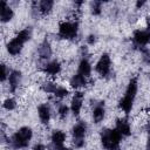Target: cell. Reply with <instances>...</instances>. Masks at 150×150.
Here are the masks:
<instances>
[{
	"label": "cell",
	"instance_id": "1",
	"mask_svg": "<svg viewBox=\"0 0 150 150\" xmlns=\"http://www.w3.org/2000/svg\"><path fill=\"white\" fill-rule=\"evenodd\" d=\"M121 138L122 135L116 129H104L101 132V142L107 150H120Z\"/></svg>",
	"mask_w": 150,
	"mask_h": 150
},
{
	"label": "cell",
	"instance_id": "2",
	"mask_svg": "<svg viewBox=\"0 0 150 150\" xmlns=\"http://www.w3.org/2000/svg\"><path fill=\"white\" fill-rule=\"evenodd\" d=\"M136 93H137V80L136 79H131L130 82H129V84H128V88H127V91H125L124 97L120 101V108L125 114H129L131 111V108H132V103H134V98L136 96Z\"/></svg>",
	"mask_w": 150,
	"mask_h": 150
},
{
	"label": "cell",
	"instance_id": "3",
	"mask_svg": "<svg viewBox=\"0 0 150 150\" xmlns=\"http://www.w3.org/2000/svg\"><path fill=\"white\" fill-rule=\"evenodd\" d=\"M32 129L28 127H23L21 129H19L12 137L11 139V144L14 149H22L26 148L32 138Z\"/></svg>",
	"mask_w": 150,
	"mask_h": 150
},
{
	"label": "cell",
	"instance_id": "4",
	"mask_svg": "<svg viewBox=\"0 0 150 150\" xmlns=\"http://www.w3.org/2000/svg\"><path fill=\"white\" fill-rule=\"evenodd\" d=\"M87 131V125L84 122H79L73 128V143L75 148H81L84 145V136Z\"/></svg>",
	"mask_w": 150,
	"mask_h": 150
},
{
	"label": "cell",
	"instance_id": "5",
	"mask_svg": "<svg viewBox=\"0 0 150 150\" xmlns=\"http://www.w3.org/2000/svg\"><path fill=\"white\" fill-rule=\"evenodd\" d=\"M59 35L62 39H74L77 35V22H62L59 26Z\"/></svg>",
	"mask_w": 150,
	"mask_h": 150
},
{
	"label": "cell",
	"instance_id": "6",
	"mask_svg": "<svg viewBox=\"0 0 150 150\" xmlns=\"http://www.w3.org/2000/svg\"><path fill=\"white\" fill-rule=\"evenodd\" d=\"M110 66H111V61H110V56L108 54H103L101 56V59L98 60V62L96 63V71L101 75V76H108L110 73Z\"/></svg>",
	"mask_w": 150,
	"mask_h": 150
},
{
	"label": "cell",
	"instance_id": "7",
	"mask_svg": "<svg viewBox=\"0 0 150 150\" xmlns=\"http://www.w3.org/2000/svg\"><path fill=\"white\" fill-rule=\"evenodd\" d=\"M134 43L137 47H144L150 42V30H135L134 33Z\"/></svg>",
	"mask_w": 150,
	"mask_h": 150
},
{
	"label": "cell",
	"instance_id": "8",
	"mask_svg": "<svg viewBox=\"0 0 150 150\" xmlns=\"http://www.w3.org/2000/svg\"><path fill=\"white\" fill-rule=\"evenodd\" d=\"M66 141V134L61 130H55L52 134V145L54 150H63V143Z\"/></svg>",
	"mask_w": 150,
	"mask_h": 150
},
{
	"label": "cell",
	"instance_id": "9",
	"mask_svg": "<svg viewBox=\"0 0 150 150\" xmlns=\"http://www.w3.org/2000/svg\"><path fill=\"white\" fill-rule=\"evenodd\" d=\"M25 42H22L19 38H14L13 40H11L8 43H7V50L11 55H18L21 49H22V46H23Z\"/></svg>",
	"mask_w": 150,
	"mask_h": 150
},
{
	"label": "cell",
	"instance_id": "10",
	"mask_svg": "<svg viewBox=\"0 0 150 150\" xmlns=\"http://www.w3.org/2000/svg\"><path fill=\"white\" fill-rule=\"evenodd\" d=\"M21 81V73L19 70H13L9 76H8V82H9V91L14 93L16 90V88L19 87Z\"/></svg>",
	"mask_w": 150,
	"mask_h": 150
},
{
	"label": "cell",
	"instance_id": "11",
	"mask_svg": "<svg viewBox=\"0 0 150 150\" xmlns=\"http://www.w3.org/2000/svg\"><path fill=\"white\" fill-rule=\"evenodd\" d=\"M82 101H83V94L81 91H77L75 93L73 100H71V111L75 116H77L80 114V110H81V107H82Z\"/></svg>",
	"mask_w": 150,
	"mask_h": 150
},
{
	"label": "cell",
	"instance_id": "12",
	"mask_svg": "<svg viewBox=\"0 0 150 150\" xmlns=\"http://www.w3.org/2000/svg\"><path fill=\"white\" fill-rule=\"evenodd\" d=\"M38 114H39V117L41 120V122L43 124H47L50 120V109H49V105L48 104H41L39 105L38 108Z\"/></svg>",
	"mask_w": 150,
	"mask_h": 150
},
{
	"label": "cell",
	"instance_id": "13",
	"mask_svg": "<svg viewBox=\"0 0 150 150\" xmlns=\"http://www.w3.org/2000/svg\"><path fill=\"white\" fill-rule=\"evenodd\" d=\"M13 15H14L13 9L9 6H7L6 1H1V12H0L1 21L2 22H7L13 18Z\"/></svg>",
	"mask_w": 150,
	"mask_h": 150
},
{
	"label": "cell",
	"instance_id": "14",
	"mask_svg": "<svg viewBox=\"0 0 150 150\" xmlns=\"http://www.w3.org/2000/svg\"><path fill=\"white\" fill-rule=\"evenodd\" d=\"M116 130L122 135V136H129L131 134L130 124L125 120H118L116 122Z\"/></svg>",
	"mask_w": 150,
	"mask_h": 150
},
{
	"label": "cell",
	"instance_id": "15",
	"mask_svg": "<svg viewBox=\"0 0 150 150\" xmlns=\"http://www.w3.org/2000/svg\"><path fill=\"white\" fill-rule=\"evenodd\" d=\"M104 117V103L100 102L93 110V118L95 123H100Z\"/></svg>",
	"mask_w": 150,
	"mask_h": 150
},
{
	"label": "cell",
	"instance_id": "16",
	"mask_svg": "<svg viewBox=\"0 0 150 150\" xmlns=\"http://www.w3.org/2000/svg\"><path fill=\"white\" fill-rule=\"evenodd\" d=\"M39 55L41 59H49L52 55V48L47 40H45L39 47Z\"/></svg>",
	"mask_w": 150,
	"mask_h": 150
},
{
	"label": "cell",
	"instance_id": "17",
	"mask_svg": "<svg viewBox=\"0 0 150 150\" xmlns=\"http://www.w3.org/2000/svg\"><path fill=\"white\" fill-rule=\"evenodd\" d=\"M91 73V67H90V63L87 59H82L80 64H79V74L83 75L84 77L89 76Z\"/></svg>",
	"mask_w": 150,
	"mask_h": 150
},
{
	"label": "cell",
	"instance_id": "18",
	"mask_svg": "<svg viewBox=\"0 0 150 150\" xmlns=\"http://www.w3.org/2000/svg\"><path fill=\"white\" fill-rule=\"evenodd\" d=\"M61 70V66L57 61H52L45 66V71L49 75H56Z\"/></svg>",
	"mask_w": 150,
	"mask_h": 150
},
{
	"label": "cell",
	"instance_id": "19",
	"mask_svg": "<svg viewBox=\"0 0 150 150\" xmlns=\"http://www.w3.org/2000/svg\"><path fill=\"white\" fill-rule=\"evenodd\" d=\"M86 83H87V80H86V77L83 76V75H81V74H76V75H74L71 79H70V86L73 87V88H80V87H83V86H86Z\"/></svg>",
	"mask_w": 150,
	"mask_h": 150
},
{
	"label": "cell",
	"instance_id": "20",
	"mask_svg": "<svg viewBox=\"0 0 150 150\" xmlns=\"http://www.w3.org/2000/svg\"><path fill=\"white\" fill-rule=\"evenodd\" d=\"M53 5H54V2L52 0H42L40 2V12H41V14H43V15L48 14L52 11Z\"/></svg>",
	"mask_w": 150,
	"mask_h": 150
},
{
	"label": "cell",
	"instance_id": "21",
	"mask_svg": "<svg viewBox=\"0 0 150 150\" xmlns=\"http://www.w3.org/2000/svg\"><path fill=\"white\" fill-rule=\"evenodd\" d=\"M56 84H54L53 82H46V83H43L42 84V89H43V91H46V93H48V94H54L55 93V90H56Z\"/></svg>",
	"mask_w": 150,
	"mask_h": 150
},
{
	"label": "cell",
	"instance_id": "22",
	"mask_svg": "<svg viewBox=\"0 0 150 150\" xmlns=\"http://www.w3.org/2000/svg\"><path fill=\"white\" fill-rule=\"evenodd\" d=\"M54 95L56 97H59V98H62V97H64V96L68 95V90L64 87H57L56 90H55V93H54Z\"/></svg>",
	"mask_w": 150,
	"mask_h": 150
},
{
	"label": "cell",
	"instance_id": "23",
	"mask_svg": "<svg viewBox=\"0 0 150 150\" xmlns=\"http://www.w3.org/2000/svg\"><path fill=\"white\" fill-rule=\"evenodd\" d=\"M101 7H102V2H100V1H94V2L91 4V12H93V14L98 15V14L101 13Z\"/></svg>",
	"mask_w": 150,
	"mask_h": 150
},
{
	"label": "cell",
	"instance_id": "24",
	"mask_svg": "<svg viewBox=\"0 0 150 150\" xmlns=\"http://www.w3.org/2000/svg\"><path fill=\"white\" fill-rule=\"evenodd\" d=\"M16 103H15V100L14 98H7L5 102H4V108L7 109V110H13L15 108Z\"/></svg>",
	"mask_w": 150,
	"mask_h": 150
},
{
	"label": "cell",
	"instance_id": "25",
	"mask_svg": "<svg viewBox=\"0 0 150 150\" xmlns=\"http://www.w3.org/2000/svg\"><path fill=\"white\" fill-rule=\"evenodd\" d=\"M57 112H59L60 118H64L67 116V114H68V107L66 104H61L59 107V109H57Z\"/></svg>",
	"mask_w": 150,
	"mask_h": 150
},
{
	"label": "cell",
	"instance_id": "26",
	"mask_svg": "<svg viewBox=\"0 0 150 150\" xmlns=\"http://www.w3.org/2000/svg\"><path fill=\"white\" fill-rule=\"evenodd\" d=\"M7 76H9L8 73H7V68H6L5 64H1V81L4 82V81L6 80Z\"/></svg>",
	"mask_w": 150,
	"mask_h": 150
},
{
	"label": "cell",
	"instance_id": "27",
	"mask_svg": "<svg viewBox=\"0 0 150 150\" xmlns=\"http://www.w3.org/2000/svg\"><path fill=\"white\" fill-rule=\"evenodd\" d=\"M143 57H144V60H145L148 63H150V52H149V50H146V49L143 50Z\"/></svg>",
	"mask_w": 150,
	"mask_h": 150
},
{
	"label": "cell",
	"instance_id": "28",
	"mask_svg": "<svg viewBox=\"0 0 150 150\" xmlns=\"http://www.w3.org/2000/svg\"><path fill=\"white\" fill-rule=\"evenodd\" d=\"M148 132H149V138L146 142V150H150V125L148 127Z\"/></svg>",
	"mask_w": 150,
	"mask_h": 150
},
{
	"label": "cell",
	"instance_id": "29",
	"mask_svg": "<svg viewBox=\"0 0 150 150\" xmlns=\"http://www.w3.org/2000/svg\"><path fill=\"white\" fill-rule=\"evenodd\" d=\"M95 41H96L95 35H89V36H88V43H94Z\"/></svg>",
	"mask_w": 150,
	"mask_h": 150
},
{
	"label": "cell",
	"instance_id": "30",
	"mask_svg": "<svg viewBox=\"0 0 150 150\" xmlns=\"http://www.w3.org/2000/svg\"><path fill=\"white\" fill-rule=\"evenodd\" d=\"M34 150H45V146L42 144H38L34 146Z\"/></svg>",
	"mask_w": 150,
	"mask_h": 150
},
{
	"label": "cell",
	"instance_id": "31",
	"mask_svg": "<svg viewBox=\"0 0 150 150\" xmlns=\"http://www.w3.org/2000/svg\"><path fill=\"white\" fill-rule=\"evenodd\" d=\"M143 5H144V1H138V2L136 4V6H137V7H142Z\"/></svg>",
	"mask_w": 150,
	"mask_h": 150
},
{
	"label": "cell",
	"instance_id": "32",
	"mask_svg": "<svg viewBox=\"0 0 150 150\" xmlns=\"http://www.w3.org/2000/svg\"><path fill=\"white\" fill-rule=\"evenodd\" d=\"M63 150H71V149H63Z\"/></svg>",
	"mask_w": 150,
	"mask_h": 150
}]
</instances>
